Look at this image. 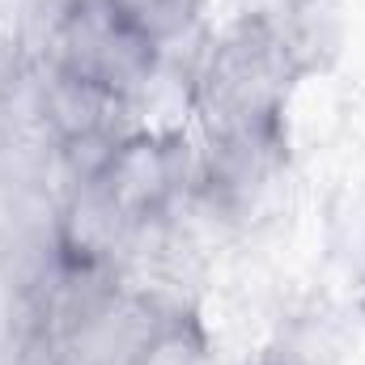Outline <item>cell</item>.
<instances>
[{
	"instance_id": "6da1fadb",
	"label": "cell",
	"mask_w": 365,
	"mask_h": 365,
	"mask_svg": "<svg viewBox=\"0 0 365 365\" xmlns=\"http://www.w3.org/2000/svg\"><path fill=\"white\" fill-rule=\"evenodd\" d=\"M293 77H302V73H297L280 30L268 17L247 13L204 56L200 77H195V102L212 132L238 128V123H259V119H280V106H284Z\"/></svg>"
},
{
	"instance_id": "7a4b0ae2",
	"label": "cell",
	"mask_w": 365,
	"mask_h": 365,
	"mask_svg": "<svg viewBox=\"0 0 365 365\" xmlns=\"http://www.w3.org/2000/svg\"><path fill=\"white\" fill-rule=\"evenodd\" d=\"M158 64V43L128 26L102 0H73L56 21V68L90 81L93 90L123 102Z\"/></svg>"
},
{
	"instance_id": "3957f363",
	"label": "cell",
	"mask_w": 365,
	"mask_h": 365,
	"mask_svg": "<svg viewBox=\"0 0 365 365\" xmlns=\"http://www.w3.org/2000/svg\"><path fill=\"white\" fill-rule=\"evenodd\" d=\"M195 179L187 145L175 136H123L90 182L140 230L149 217H162L170 200ZM86 182V179H81Z\"/></svg>"
},
{
	"instance_id": "277c9868",
	"label": "cell",
	"mask_w": 365,
	"mask_h": 365,
	"mask_svg": "<svg viewBox=\"0 0 365 365\" xmlns=\"http://www.w3.org/2000/svg\"><path fill=\"white\" fill-rule=\"evenodd\" d=\"M284 162V132L280 119L238 123L212 132L208 158L195 166V179L221 208H247L255 204Z\"/></svg>"
},
{
	"instance_id": "5b68a950",
	"label": "cell",
	"mask_w": 365,
	"mask_h": 365,
	"mask_svg": "<svg viewBox=\"0 0 365 365\" xmlns=\"http://www.w3.org/2000/svg\"><path fill=\"white\" fill-rule=\"evenodd\" d=\"M102 4L115 9L128 26H136L158 47L179 38L182 30L195 21V9H200V0H102Z\"/></svg>"
},
{
	"instance_id": "8992f818",
	"label": "cell",
	"mask_w": 365,
	"mask_h": 365,
	"mask_svg": "<svg viewBox=\"0 0 365 365\" xmlns=\"http://www.w3.org/2000/svg\"><path fill=\"white\" fill-rule=\"evenodd\" d=\"M306 0H259V9H255V17H284V13H293V9H302Z\"/></svg>"
}]
</instances>
